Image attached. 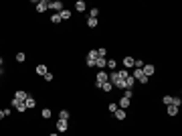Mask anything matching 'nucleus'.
<instances>
[{
  "label": "nucleus",
  "mask_w": 182,
  "mask_h": 136,
  "mask_svg": "<svg viewBox=\"0 0 182 136\" xmlns=\"http://www.w3.org/2000/svg\"><path fill=\"white\" fill-rule=\"evenodd\" d=\"M132 77H134L136 81L144 83V85H146V83H148V77H146V75H144V71H142V69H134V71H132Z\"/></svg>",
  "instance_id": "nucleus-1"
},
{
  "label": "nucleus",
  "mask_w": 182,
  "mask_h": 136,
  "mask_svg": "<svg viewBox=\"0 0 182 136\" xmlns=\"http://www.w3.org/2000/svg\"><path fill=\"white\" fill-rule=\"evenodd\" d=\"M49 8H51L55 14H59L61 10H65V4H63L61 0H53V2H49Z\"/></svg>",
  "instance_id": "nucleus-2"
},
{
  "label": "nucleus",
  "mask_w": 182,
  "mask_h": 136,
  "mask_svg": "<svg viewBox=\"0 0 182 136\" xmlns=\"http://www.w3.org/2000/svg\"><path fill=\"white\" fill-rule=\"evenodd\" d=\"M33 4H34V8H37V12H47L49 10V0H37Z\"/></svg>",
  "instance_id": "nucleus-3"
},
{
  "label": "nucleus",
  "mask_w": 182,
  "mask_h": 136,
  "mask_svg": "<svg viewBox=\"0 0 182 136\" xmlns=\"http://www.w3.org/2000/svg\"><path fill=\"white\" fill-rule=\"evenodd\" d=\"M107 77H109L107 71H97V79H95V85H97V88H101V83L107 81Z\"/></svg>",
  "instance_id": "nucleus-4"
},
{
  "label": "nucleus",
  "mask_w": 182,
  "mask_h": 136,
  "mask_svg": "<svg viewBox=\"0 0 182 136\" xmlns=\"http://www.w3.org/2000/svg\"><path fill=\"white\" fill-rule=\"evenodd\" d=\"M10 106H12V108H16V112H20V114H22V112H27L24 102H18V100H14V98H12V102H10Z\"/></svg>",
  "instance_id": "nucleus-5"
},
{
  "label": "nucleus",
  "mask_w": 182,
  "mask_h": 136,
  "mask_svg": "<svg viewBox=\"0 0 182 136\" xmlns=\"http://www.w3.org/2000/svg\"><path fill=\"white\" fill-rule=\"evenodd\" d=\"M142 71H144V75H146V77L150 79V77L156 73V67L152 65V63H148V65H144V67H142Z\"/></svg>",
  "instance_id": "nucleus-6"
},
{
  "label": "nucleus",
  "mask_w": 182,
  "mask_h": 136,
  "mask_svg": "<svg viewBox=\"0 0 182 136\" xmlns=\"http://www.w3.org/2000/svg\"><path fill=\"white\" fill-rule=\"evenodd\" d=\"M69 130V120H57V132H67Z\"/></svg>",
  "instance_id": "nucleus-7"
},
{
  "label": "nucleus",
  "mask_w": 182,
  "mask_h": 136,
  "mask_svg": "<svg viewBox=\"0 0 182 136\" xmlns=\"http://www.w3.org/2000/svg\"><path fill=\"white\" fill-rule=\"evenodd\" d=\"M95 67L99 69V71H103V69L107 67V57H97L95 59Z\"/></svg>",
  "instance_id": "nucleus-8"
},
{
  "label": "nucleus",
  "mask_w": 182,
  "mask_h": 136,
  "mask_svg": "<svg viewBox=\"0 0 182 136\" xmlns=\"http://www.w3.org/2000/svg\"><path fill=\"white\" fill-rule=\"evenodd\" d=\"M134 83H136V79L132 77V73H129L128 77L123 79V89H132V88H134Z\"/></svg>",
  "instance_id": "nucleus-9"
},
{
  "label": "nucleus",
  "mask_w": 182,
  "mask_h": 136,
  "mask_svg": "<svg viewBox=\"0 0 182 136\" xmlns=\"http://www.w3.org/2000/svg\"><path fill=\"white\" fill-rule=\"evenodd\" d=\"M129 102H132V100H128V98H123V95H121V98H120V102H117V108L128 110V108H129Z\"/></svg>",
  "instance_id": "nucleus-10"
},
{
  "label": "nucleus",
  "mask_w": 182,
  "mask_h": 136,
  "mask_svg": "<svg viewBox=\"0 0 182 136\" xmlns=\"http://www.w3.org/2000/svg\"><path fill=\"white\" fill-rule=\"evenodd\" d=\"M27 98H28V94L24 91V89H18V91L14 94V100H18V102H24Z\"/></svg>",
  "instance_id": "nucleus-11"
},
{
  "label": "nucleus",
  "mask_w": 182,
  "mask_h": 136,
  "mask_svg": "<svg viewBox=\"0 0 182 136\" xmlns=\"http://www.w3.org/2000/svg\"><path fill=\"white\" fill-rule=\"evenodd\" d=\"M121 63H123V69H128L129 71V69L134 67V57H123V61Z\"/></svg>",
  "instance_id": "nucleus-12"
},
{
  "label": "nucleus",
  "mask_w": 182,
  "mask_h": 136,
  "mask_svg": "<svg viewBox=\"0 0 182 136\" xmlns=\"http://www.w3.org/2000/svg\"><path fill=\"white\" fill-rule=\"evenodd\" d=\"M75 10H77V12H85V10H87V4H85L83 0H77V2H75Z\"/></svg>",
  "instance_id": "nucleus-13"
},
{
  "label": "nucleus",
  "mask_w": 182,
  "mask_h": 136,
  "mask_svg": "<svg viewBox=\"0 0 182 136\" xmlns=\"http://www.w3.org/2000/svg\"><path fill=\"white\" fill-rule=\"evenodd\" d=\"M24 106H27V110H33L34 106H37V102H34V98H33V95H28L27 100H24Z\"/></svg>",
  "instance_id": "nucleus-14"
},
{
  "label": "nucleus",
  "mask_w": 182,
  "mask_h": 136,
  "mask_svg": "<svg viewBox=\"0 0 182 136\" xmlns=\"http://www.w3.org/2000/svg\"><path fill=\"white\" fill-rule=\"evenodd\" d=\"M71 10H69V8H65V10H61L59 12V16H61V21H69V18H71Z\"/></svg>",
  "instance_id": "nucleus-15"
},
{
  "label": "nucleus",
  "mask_w": 182,
  "mask_h": 136,
  "mask_svg": "<svg viewBox=\"0 0 182 136\" xmlns=\"http://www.w3.org/2000/svg\"><path fill=\"white\" fill-rule=\"evenodd\" d=\"M113 114H115V118H117V120H126V116H128V114H126V110H121V108H117Z\"/></svg>",
  "instance_id": "nucleus-16"
},
{
  "label": "nucleus",
  "mask_w": 182,
  "mask_h": 136,
  "mask_svg": "<svg viewBox=\"0 0 182 136\" xmlns=\"http://www.w3.org/2000/svg\"><path fill=\"white\" fill-rule=\"evenodd\" d=\"M166 114H168V116H176V114H178V108L170 104V106H166Z\"/></svg>",
  "instance_id": "nucleus-17"
},
{
  "label": "nucleus",
  "mask_w": 182,
  "mask_h": 136,
  "mask_svg": "<svg viewBox=\"0 0 182 136\" xmlns=\"http://www.w3.org/2000/svg\"><path fill=\"white\" fill-rule=\"evenodd\" d=\"M34 71H37L39 75H45V73H49L47 65H43V63H40V65H37V69H34Z\"/></svg>",
  "instance_id": "nucleus-18"
},
{
  "label": "nucleus",
  "mask_w": 182,
  "mask_h": 136,
  "mask_svg": "<svg viewBox=\"0 0 182 136\" xmlns=\"http://www.w3.org/2000/svg\"><path fill=\"white\" fill-rule=\"evenodd\" d=\"M107 69L115 71V69H117V61H115V59H107Z\"/></svg>",
  "instance_id": "nucleus-19"
},
{
  "label": "nucleus",
  "mask_w": 182,
  "mask_h": 136,
  "mask_svg": "<svg viewBox=\"0 0 182 136\" xmlns=\"http://www.w3.org/2000/svg\"><path fill=\"white\" fill-rule=\"evenodd\" d=\"M180 104H182L180 95H172V106H176V108H180Z\"/></svg>",
  "instance_id": "nucleus-20"
},
{
  "label": "nucleus",
  "mask_w": 182,
  "mask_h": 136,
  "mask_svg": "<svg viewBox=\"0 0 182 136\" xmlns=\"http://www.w3.org/2000/svg\"><path fill=\"white\" fill-rule=\"evenodd\" d=\"M85 59H93V61H95V59H97V49H91V51L87 53V57H85Z\"/></svg>",
  "instance_id": "nucleus-21"
},
{
  "label": "nucleus",
  "mask_w": 182,
  "mask_h": 136,
  "mask_svg": "<svg viewBox=\"0 0 182 136\" xmlns=\"http://www.w3.org/2000/svg\"><path fill=\"white\" fill-rule=\"evenodd\" d=\"M117 75H120V79H126V77L129 75V71H128V69H120V71H117Z\"/></svg>",
  "instance_id": "nucleus-22"
},
{
  "label": "nucleus",
  "mask_w": 182,
  "mask_h": 136,
  "mask_svg": "<svg viewBox=\"0 0 182 136\" xmlns=\"http://www.w3.org/2000/svg\"><path fill=\"white\" fill-rule=\"evenodd\" d=\"M101 89H103V91H111V89H113V85H111L109 81H105V83H101Z\"/></svg>",
  "instance_id": "nucleus-23"
},
{
  "label": "nucleus",
  "mask_w": 182,
  "mask_h": 136,
  "mask_svg": "<svg viewBox=\"0 0 182 136\" xmlns=\"http://www.w3.org/2000/svg\"><path fill=\"white\" fill-rule=\"evenodd\" d=\"M59 120H69V112L67 110H61L59 112Z\"/></svg>",
  "instance_id": "nucleus-24"
},
{
  "label": "nucleus",
  "mask_w": 182,
  "mask_h": 136,
  "mask_svg": "<svg viewBox=\"0 0 182 136\" xmlns=\"http://www.w3.org/2000/svg\"><path fill=\"white\" fill-rule=\"evenodd\" d=\"M87 27L89 28H95V27H97V18H87Z\"/></svg>",
  "instance_id": "nucleus-25"
},
{
  "label": "nucleus",
  "mask_w": 182,
  "mask_h": 136,
  "mask_svg": "<svg viewBox=\"0 0 182 136\" xmlns=\"http://www.w3.org/2000/svg\"><path fill=\"white\" fill-rule=\"evenodd\" d=\"M97 16H99V10L97 8H91L89 10V18H97Z\"/></svg>",
  "instance_id": "nucleus-26"
},
{
  "label": "nucleus",
  "mask_w": 182,
  "mask_h": 136,
  "mask_svg": "<svg viewBox=\"0 0 182 136\" xmlns=\"http://www.w3.org/2000/svg\"><path fill=\"white\" fill-rule=\"evenodd\" d=\"M144 67V61L142 59H134V69H142Z\"/></svg>",
  "instance_id": "nucleus-27"
},
{
  "label": "nucleus",
  "mask_w": 182,
  "mask_h": 136,
  "mask_svg": "<svg viewBox=\"0 0 182 136\" xmlns=\"http://www.w3.org/2000/svg\"><path fill=\"white\" fill-rule=\"evenodd\" d=\"M40 116H43V118H51V116H53V112H51L49 108H45L43 112H40Z\"/></svg>",
  "instance_id": "nucleus-28"
},
{
  "label": "nucleus",
  "mask_w": 182,
  "mask_h": 136,
  "mask_svg": "<svg viewBox=\"0 0 182 136\" xmlns=\"http://www.w3.org/2000/svg\"><path fill=\"white\" fill-rule=\"evenodd\" d=\"M51 22H53V25H59V22H63V21H61L59 14H53V16H51Z\"/></svg>",
  "instance_id": "nucleus-29"
},
{
  "label": "nucleus",
  "mask_w": 182,
  "mask_h": 136,
  "mask_svg": "<svg viewBox=\"0 0 182 136\" xmlns=\"http://www.w3.org/2000/svg\"><path fill=\"white\" fill-rule=\"evenodd\" d=\"M123 98L132 100V98H134V91H132V89H123Z\"/></svg>",
  "instance_id": "nucleus-30"
},
{
  "label": "nucleus",
  "mask_w": 182,
  "mask_h": 136,
  "mask_svg": "<svg viewBox=\"0 0 182 136\" xmlns=\"http://www.w3.org/2000/svg\"><path fill=\"white\" fill-rule=\"evenodd\" d=\"M24 59H27V55L24 53H16V61L18 63H24Z\"/></svg>",
  "instance_id": "nucleus-31"
},
{
  "label": "nucleus",
  "mask_w": 182,
  "mask_h": 136,
  "mask_svg": "<svg viewBox=\"0 0 182 136\" xmlns=\"http://www.w3.org/2000/svg\"><path fill=\"white\" fill-rule=\"evenodd\" d=\"M162 102L166 104V106H170V104H172V95H164V98H162Z\"/></svg>",
  "instance_id": "nucleus-32"
},
{
  "label": "nucleus",
  "mask_w": 182,
  "mask_h": 136,
  "mask_svg": "<svg viewBox=\"0 0 182 136\" xmlns=\"http://www.w3.org/2000/svg\"><path fill=\"white\" fill-rule=\"evenodd\" d=\"M97 57H107V51L101 47V49H97Z\"/></svg>",
  "instance_id": "nucleus-33"
},
{
  "label": "nucleus",
  "mask_w": 182,
  "mask_h": 136,
  "mask_svg": "<svg viewBox=\"0 0 182 136\" xmlns=\"http://www.w3.org/2000/svg\"><path fill=\"white\" fill-rule=\"evenodd\" d=\"M43 77H45V81H47V83H51V81H53V73H45Z\"/></svg>",
  "instance_id": "nucleus-34"
},
{
  "label": "nucleus",
  "mask_w": 182,
  "mask_h": 136,
  "mask_svg": "<svg viewBox=\"0 0 182 136\" xmlns=\"http://www.w3.org/2000/svg\"><path fill=\"white\" fill-rule=\"evenodd\" d=\"M107 108H109V112H111V114H113L115 110H117V104H113V102H111V104H109V106H107Z\"/></svg>",
  "instance_id": "nucleus-35"
},
{
  "label": "nucleus",
  "mask_w": 182,
  "mask_h": 136,
  "mask_svg": "<svg viewBox=\"0 0 182 136\" xmlns=\"http://www.w3.org/2000/svg\"><path fill=\"white\" fill-rule=\"evenodd\" d=\"M85 65H87V67H95V61L93 59H85Z\"/></svg>",
  "instance_id": "nucleus-36"
},
{
  "label": "nucleus",
  "mask_w": 182,
  "mask_h": 136,
  "mask_svg": "<svg viewBox=\"0 0 182 136\" xmlns=\"http://www.w3.org/2000/svg\"><path fill=\"white\" fill-rule=\"evenodd\" d=\"M2 118H6V116H4V110H0V120H2Z\"/></svg>",
  "instance_id": "nucleus-37"
},
{
  "label": "nucleus",
  "mask_w": 182,
  "mask_h": 136,
  "mask_svg": "<svg viewBox=\"0 0 182 136\" xmlns=\"http://www.w3.org/2000/svg\"><path fill=\"white\" fill-rule=\"evenodd\" d=\"M49 136H59V132H51V134H49Z\"/></svg>",
  "instance_id": "nucleus-38"
},
{
  "label": "nucleus",
  "mask_w": 182,
  "mask_h": 136,
  "mask_svg": "<svg viewBox=\"0 0 182 136\" xmlns=\"http://www.w3.org/2000/svg\"><path fill=\"white\" fill-rule=\"evenodd\" d=\"M2 65H4V59H2V57H0V67H2Z\"/></svg>",
  "instance_id": "nucleus-39"
},
{
  "label": "nucleus",
  "mask_w": 182,
  "mask_h": 136,
  "mask_svg": "<svg viewBox=\"0 0 182 136\" xmlns=\"http://www.w3.org/2000/svg\"><path fill=\"white\" fill-rule=\"evenodd\" d=\"M0 75H2V67H0Z\"/></svg>",
  "instance_id": "nucleus-40"
}]
</instances>
